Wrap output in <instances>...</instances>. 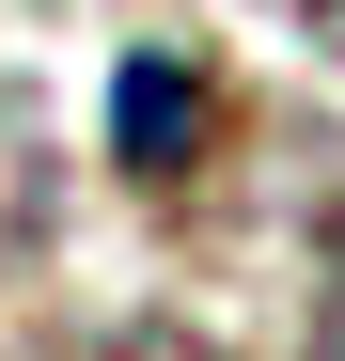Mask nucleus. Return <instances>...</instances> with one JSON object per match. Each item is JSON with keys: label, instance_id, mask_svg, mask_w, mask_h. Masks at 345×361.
Wrapping results in <instances>:
<instances>
[{"label": "nucleus", "instance_id": "nucleus-4", "mask_svg": "<svg viewBox=\"0 0 345 361\" xmlns=\"http://www.w3.org/2000/svg\"><path fill=\"white\" fill-rule=\"evenodd\" d=\"M314 47H345V0H314Z\"/></svg>", "mask_w": 345, "mask_h": 361}, {"label": "nucleus", "instance_id": "nucleus-2", "mask_svg": "<svg viewBox=\"0 0 345 361\" xmlns=\"http://www.w3.org/2000/svg\"><path fill=\"white\" fill-rule=\"evenodd\" d=\"M32 204H47V189H32V142H16V110H0V252L32 235Z\"/></svg>", "mask_w": 345, "mask_h": 361}, {"label": "nucleus", "instance_id": "nucleus-1", "mask_svg": "<svg viewBox=\"0 0 345 361\" xmlns=\"http://www.w3.org/2000/svg\"><path fill=\"white\" fill-rule=\"evenodd\" d=\"M189 126H204V63H189V47H142V63L110 79V157H126V173H172Z\"/></svg>", "mask_w": 345, "mask_h": 361}, {"label": "nucleus", "instance_id": "nucleus-3", "mask_svg": "<svg viewBox=\"0 0 345 361\" xmlns=\"http://www.w3.org/2000/svg\"><path fill=\"white\" fill-rule=\"evenodd\" d=\"M79 361H204V345H189V330H94Z\"/></svg>", "mask_w": 345, "mask_h": 361}]
</instances>
